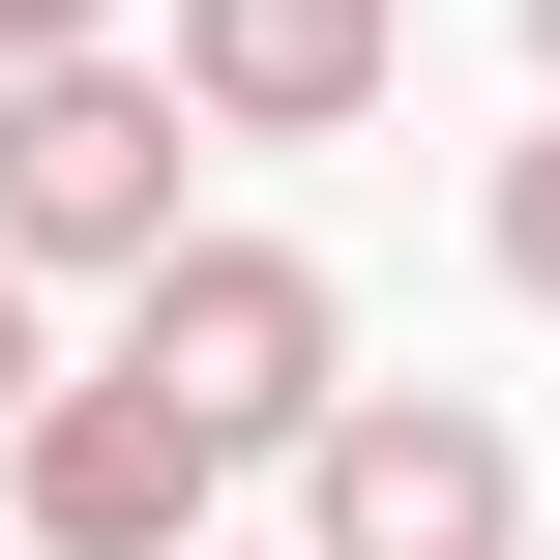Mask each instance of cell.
<instances>
[{
    "instance_id": "obj_1",
    "label": "cell",
    "mask_w": 560,
    "mask_h": 560,
    "mask_svg": "<svg viewBox=\"0 0 560 560\" xmlns=\"http://www.w3.org/2000/svg\"><path fill=\"white\" fill-rule=\"evenodd\" d=\"M177 148H236L177 59H118V30H89V59H0V236H30L59 295H148V266L207 236V207H177Z\"/></svg>"
},
{
    "instance_id": "obj_2",
    "label": "cell",
    "mask_w": 560,
    "mask_h": 560,
    "mask_svg": "<svg viewBox=\"0 0 560 560\" xmlns=\"http://www.w3.org/2000/svg\"><path fill=\"white\" fill-rule=\"evenodd\" d=\"M118 354H148V384H177V413H207L236 472H295V443L354 413V295H325L295 236H177V266L118 295Z\"/></svg>"
},
{
    "instance_id": "obj_3",
    "label": "cell",
    "mask_w": 560,
    "mask_h": 560,
    "mask_svg": "<svg viewBox=\"0 0 560 560\" xmlns=\"http://www.w3.org/2000/svg\"><path fill=\"white\" fill-rule=\"evenodd\" d=\"M295 560H532L502 413H472V384H354V413L295 443Z\"/></svg>"
},
{
    "instance_id": "obj_4",
    "label": "cell",
    "mask_w": 560,
    "mask_h": 560,
    "mask_svg": "<svg viewBox=\"0 0 560 560\" xmlns=\"http://www.w3.org/2000/svg\"><path fill=\"white\" fill-rule=\"evenodd\" d=\"M207 413L148 384V354H89V384H30V443H0V502H30V560H207Z\"/></svg>"
},
{
    "instance_id": "obj_5",
    "label": "cell",
    "mask_w": 560,
    "mask_h": 560,
    "mask_svg": "<svg viewBox=\"0 0 560 560\" xmlns=\"http://www.w3.org/2000/svg\"><path fill=\"white\" fill-rule=\"evenodd\" d=\"M177 89H207L236 148H354V118L413 89V0H177Z\"/></svg>"
},
{
    "instance_id": "obj_6",
    "label": "cell",
    "mask_w": 560,
    "mask_h": 560,
    "mask_svg": "<svg viewBox=\"0 0 560 560\" xmlns=\"http://www.w3.org/2000/svg\"><path fill=\"white\" fill-rule=\"evenodd\" d=\"M472 236H502V295H532V325H560V118H532V148H502V207H472Z\"/></svg>"
},
{
    "instance_id": "obj_7",
    "label": "cell",
    "mask_w": 560,
    "mask_h": 560,
    "mask_svg": "<svg viewBox=\"0 0 560 560\" xmlns=\"http://www.w3.org/2000/svg\"><path fill=\"white\" fill-rule=\"evenodd\" d=\"M30 295H59V266H30V236H0V443H30V384H59V354H30Z\"/></svg>"
},
{
    "instance_id": "obj_8",
    "label": "cell",
    "mask_w": 560,
    "mask_h": 560,
    "mask_svg": "<svg viewBox=\"0 0 560 560\" xmlns=\"http://www.w3.org/2000/svg\"><path fill=\"white\" fill-rule=\"evenodd\" d=\"M89 30H118V0H0V59H89Z\"/></svg>"
},
{
    "instance_id": "obj_9",
    "label": "cell",
    "mask_w": 560,
    "mask_h": 560,
    "mask_svg": "<svg viewBox=\"0 0 560 560\" xmlns=\"http://www.w3.org/2000/svg\"><path fill=\"white\" fill-rule=\"evenodd\" d=\"M532 89H560V0H532Z\"/></svg>"
},
{
    "instance_id": "obj_10",
    "label": "cell",
    "mask_w": 560,
    "mask_h": 560,
    "mask_svg": "<svg viewBox=\"0 0 560 560\" xmlns=\"http://www.w3.org/2000/svg\"><path fill=\"white\" fill-rule=\"evenodd\" d=\"M207 560H236V532H207Z\"/></svg>"
},
{
    "instance_id": "obj_11",
    "label": "cell",
    "mask_w": 560,
    "mask_h": 560,
    "mask_svg": "<svg viewBox=\"0 0 560 560\" xmlns=\"http://www.w3.org/2000/svg\"><path fill=\"white\" fill-rule=\"evenodd\" d=\"M532 560H560V532H532Z\"/></svg>"
}]
</instances>
